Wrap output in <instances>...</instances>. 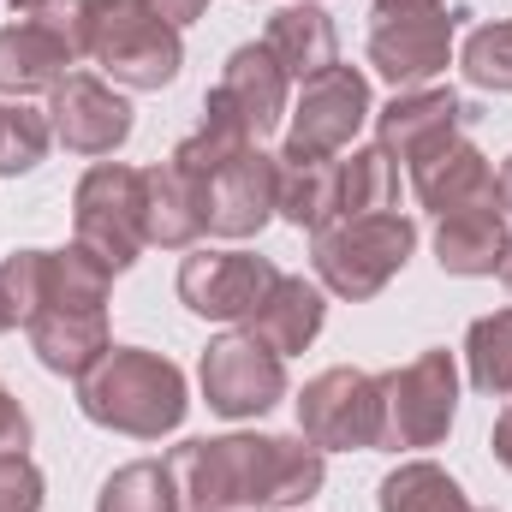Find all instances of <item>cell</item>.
Returning <instances> with one entry per match:
<instances>
[{
  "instance_id": "2e32d148",
  "label": "cell",
  "mask_w": 512,
  "mask_h": 512,
  "mask_svg": "<svg viewBox=\"0 0 512 512\" xmlns=\"http://www.w3.org/2000/svg\"><path fill=\"white\" fill-rule=\"evenodd\" d=\"M203 233H209L203 179L185 173L173 155L161 167H143V239L161 251H191Z\"/></svg>"
},
{
  "instance_id": "3957f363",
  "label": "cell",
  "mask_w": 512,
  "mask_h": 512,
  "mask_svg": "<svg viewBox=\"0 0 512 512\" xmlns=\"http://www.w3.org/2000/svg\"><path fill=\"white\" fill-rule=\"evenodd\" d=\"M78 48L120 90H167L185 66V42L149 0H78Z\"/></svg>"
},
{
  "instance_id": "f1b7e54d",
  "label": "cell",
  "mask_w": 512,
  "mask_h": 512,
  "mask_svg": "<svg viewBox=\"0 0 512 512\" xmlns=\"http://www.w3.org/2000/svg\"><path fill=\"white\" fill-rule=\"evenodd\" d=\"M54 143L48 126V108H24V102H0V179H18V173H36L42 155Z\"/></svg>"
},
{
  "instance_id": "d4e9b609",
  "label": "cell",
  "mask_w": 512,
  "mask_h": 512,
  "mask_svg": "<svg viewBox=\"0 0 512 512\" xmlns=\"http://www.w3.org/2000/svg\"><path fill=\"white\" fill-rule=\"evenodd\" d=\"M376 507L382 512H471V501L435 459H405V465H393L382 477Z\"/></svg>"
},
{
  "instance_id": "836d02e7",
  "label": "cell",
  "mask_w": 512,
  "mask_h": 512,
  "mask_svg": "<svg viewBox=\"0 0 512 512\" xmlns=\"http://www.w3.org/2000/svg\"><path fill=\"white\" fill-rule=\"evenodd\" d=\"M149 12H155V18H167L173 30H185V24H197V18L209 12V0H149Z\"/></svg>"
},
{
  "instance_id": "9c48e42d",
  "label": "cell",
  "mask_w": 512,
  "mask_h": 512,
  "mask_svg": "<svg viewBox=\"0 0 512 512\" xmlns=\"http://www.w3.org/2000/svg\"><path fill=\"white\" fill-rule=\"evenodd\" d=\"M197 382H203V399L209 411L221 417H262L286 399V358L268 352L256 334H221L209 340L203 364H197Z\"/></svg>"
},
{
  "instance_id": "83f0119b",
  "label": "cell",
  "mask_w": 512,
  "mask_h": 512,
  "mask_svg": "<svg viewBox=\"0 0 512 512\" xmlns=\"http://www.w3.org/2000/svg\"><path fill=\"white\" fill-rule=\"evenodd\" d=\"M465 370L489 399H512V310H489L465 328Z\"/></svg>"
},
{
  "instance_id": "ffe728a7",
  "label": "cell",
  "mask_w": 512,
  "mask_h": 512,
  "mask_svg": "<svg viewBox=\"0 0 512 512\" xmlns=\"http://www.w3.org/2000/svg\"><path fill=\"white\" fill-rule=\"evenodd\" d=\"M322 322H328V298H322V286L304 280V274H280V280L268 286V298L251 310L245 334H256L268 352L292 358V352H310V346H316Z\"/></svg>"
},
{
  "instance_id": "e575fe53",
  "label": "cell",
  "mask_w": 512,
  "mask_h": 512,
  "mask_svg": "<svg viewBox=\"0 0 512 512\" xmlns=\"http://www.w3.org/2000/svg\"><path fill=\"white\" fill-rule=\"evenodd\" d=\"M489 447H495V459L512 471V405L495 417V429H489Z\"/></svg>"
},
{
  "instance_id": "1f68e13d",
  "label": "cell",
  "mask_w": 512,
  "mask_h": 512,
  "mask_svg": "<svg viewBox=\"0 0 512 512\" xmlns=\"http://www.w3.org/2000/svg\"><path fill=\"white\" fill-rule=\"evenodd\" d=\"M42 471L30 453H0V512H42Z\"/></svg>"
},
{
  "instance_id": "e0dca14e",
  "label": "cell",
  "mask_w": 512,
  "mask_h": 512,
  "mask_svg": "<svg viewBox=\"0 0 512 512\" xmlns=\"http://www.w3.org/2000/svg\"><path fill=\"white\" fill-rule=\"evenodd\" d=\"M471 102H459L453 90H399L393 102H387L382 114H376V143H382L387 155H399V161H417L423 149H435V143H447V137H459V131L471 126Z\"/></svg>"
},
{
  "instance_id": "7a4b0ae2",
  "label": "cell",
  "mask_w": 512,
  "mask_h": 512,
  "mask_svg": "<svg viewBox=\"0 0 512 512\" xmlns=\"http://www.w3.org/2000/svg\"><path fill=\"white\" fill-rule=\"evenodd\" d=\"M78 411L114 435L131 441H161L185 423V370L161 352L143 346H108L84 376H78Z\"/></svg>"
},
{
  "instance_id": "603a6c76",
  "label": "cell",
  "mask_w": 512,
  "mask_h": 512,
  "mask_svg": "<svg viewBox=\"0 0 512 512\" xmlns=\"http://www.w3.org/2000/svg\"><path fill=\"white\" fill-rule=\"evenodd\" d=\"M24 334H30V352H36V364L42 370H54V376H84L114 340H108V316L102 310H42V316H30L24 322Z\"/></svg>"
},
{
  "instance_id": "6da1fadb",
  "label": "cell",
  "mask_w": 512,
  "mask_h": 512,
  "mask_svg": "<svg viewBox=\"0 0 512 512\" xmlns=\"http://www.w3.org/2000/svg\"><path fill=\"white\" fill-rule=\"evenodd\" d=\"M173 477L191 512L209 507H304L328 459L304 435H215V441H185L173 447Z\"/></svg>"
},
{
  "instance_id": "4dcf8cb0",
  "label": "cell",
  "mask_w": 512,
  "mask_h": 512,
  "mask_svg": "<svg viewBox=\"0 0 512 512\" xmlns=\"http://www.w3.org/2000/svg\"><path fill=\"white\" fill-rule=\"evenodd\" d=\"M42 286H48V251H12L0 256V298L12 328H24L42 310Z\"/></svg>"
},
{
  "instance_id": "9a60e30c",
  "label": "cell",
  "mask_w": 512,
  "mask_h": 512,
  "mask_svg": "<svg viewBox=\"0 0 512 512\" xmlns=\"http://www.w3.org/2000/svg\"><path fill=\"white\" fill-rule=\"evenodd\" d=\"M411 191H417V203H423L435 221L453 215V209H471V203H501L489 155H483L477 143H465V137H447V143L423 149V155L411 161Z\"/></svg>"
},
{
  "instance_id": "5bb4252c",
  "label": "cell",
  "mask_w": 512,
  "mask_h": 512,
  "mask_svg": "<svg viewBox=\"0 0 512 512\" xmlns=\"http://www.w3.org/2000/svg\"><path fill=\"white\" fill-rule=\"evenodd\" d=\"M48 96H54V102H48V126H54V137H60L72 155H114L131 137V102L114 84L90 78V72H72V78H66L60 90H48Z\"/></svg>"
},
{
  "instance_id": "d6986e66",
  "label": "cell",
  "mask_w": 512,
  "mask_h": 512,
  "mask_svg": "<svg viewBox=\"0 0 512 512\" xmlns=\"http://www.w3.org/2000/svg\"><path fill=\"white\" fill-rule=\"evenodd\" d=\"M507 251H512V233H507V209L501 203L453 209L435 227V262H441V274H459V280L501 274Z\"/></svg>"
},
{
  "instance_id": "ab89813d",
  "label": "cell",
  "mask_w": 512,
  "mask_h": 512,
  "mask_svg": "<svg viewBox=\"0 0 512 512\" xmlns=\"http://www.w3.org/2000/svg\"><path fill=\"white\" fill-rule=\"evenodd\" d=\"M501 280H507V286H512V251H507V262H501Z\"/></svg>"
},
{
  "instance_id": "ac0fdd59",
  "label": "cell",
  "mask_w": 512,
  "mask_h": 512,
  "mask_svg": "<svg viewBox=\"0 0 512 512\" xmlns=\"http://www.w3.org/2000/svg\"><path fill=\"white\" fill-rule=\"evenodd\" d=\"M286 90H292V78L280 72V60H274L262 42L233 48L227 66H221V84H215V96L239 114V126L251 131V137H268V131L292 114V108H286Z\"/></svg>"
},
{
  "instance_id": "d6a6232c",
  "label": "cell",
  "mask_w": 512,
  "mask_h": 512,
  "mask_svg": "<svg viewBox=\"0 0 512 512\" xmlns=\"http://www.w3.org/2000/svg\"><path fill=\"white\" fill-rule=\"evenodd\" d=\"M30 447V411L18 405V393L0 382V453H24Z\"/></svg>"
},
{
  "instance_id": "4316f807",
  "label": "cell",
  "mask_w": 512,
  "mask_h": 512,
  "mask_svg": "<svg viewBox=\"0 0 512 512\" xmlns=\"http://www.w3.org/2000/svg\"><path fill=\"white\" fill-rule=\"evenodd\" d=\"M399 203V167L382 143L340 155V221L346 215H382Z\"/></svg>"
},
{
  "instance_id": "30bf717a",
  "label": "cell",
  "mask_w": 512,
  "mask_h": 512,
  "mask_svg": "<svg viewBox=\"0 0 512 512\" xmlns=\"http://www.w3.org/2000/svg\"><path fill=\"white\" fill-rule=\"evenodd\" d=\"M280 268L256 251H197L179 262V304L203 322H251Z\"/></svg>"
},
{
  "instance_id": "8d00e7d4",
  "label": "cell",
  "mask_w": 512,
  "mask_h": 512,
  "mask_svg": "<svg viewBox=\"0 0 512 512\" xmlns=\"http://www.w3.org/2000/svg\"><path fill=\"white\" fill-rule=\"evenodd\" d=\"M495 191H501V209L512 215V155H507V167H501V179H495Z\"/></svg>"
},
{
  "instance_id": "277c9868",
  "label": "cell",
  "mask_w": 512,
  "mask_h": 512,
  "mask_svg": "<svg viewBox=\"0 0 512 512\" xmlns=\"http://www.w3.org/2000/svg\"><path fill=\"white\" fill-rule=\"evenodd\" d=\"M417 251V221L399 215V209H382V215H346L322 233H310V268L316 280L334 292V298H376L387 280L411 262Z\"/></svg>"
},
{
  "instance_id": "f35d334b",
  "label": "cell",
  "mask_w": 512,
  "mask_h": 512,
  "mask_svg": "<svg viewBox=\"0 0 512 512\" xmlns=\"http://www.w3.org/2000/svg\"><path fill=\"white\" fill-rule=\"evenodd\" d=\"M6 328H12V316H6V298H0V334H6Z\"/></svg>"
},
{
  "instance_id": "484cf974",
  "label": "cell",
  "mask_w": 512,
  "mask_h": 512,
  "mask_svg": "<svg viewBox=\"0 0 512 512\" xmlns=\"http://www.w3.org/2000/svg\"><path fill=\"white\" fill-rule=\"evenodd\" d=\"M179 507H185V495H179V477H173L167 459H131L96 495V512H179Z\"/></svg>"
},
{
  "instance_id": "8fae6325",
  "label": "cell",
  "mask_w": 512,
  "mask_h": 512,
  "mask_svg": "<svg viewBox=\"0 0 512 512\" xmlns=\"http://www.w3.org/2000/svg\"><path fill=\"white\" fill-rule=\"evenodd\" d=\"M370 114H376L370 108V78L358 66H328L304 84V96L292 108L286 149L292 155H340Z\"/></svg>"
},
{
  "instance_id": "cb8c5ba5",
  "label": "cell",
  "mask_w": 512,
  "mask_h": 512,
  "mask_svg": "<svg viewBox=\"0 0 512 512\" xmlns=\"http://www.w3.org/2000/svg\"><path fill=\"white\" fill-rule=\"evenodd\" d=\"M114 292V268L84 245L48 251V286H42V310H102ZM36 310V316H42Z\"/></svg>"
},
{
  "instance_id": "4fadbf2b",
  "label": "cell",
  "mask_w": 512,
  "mask_h": 512,
  "mask_svg": "<svg viewBox=\"0 0 512 512\" xmlns=\"http://www.w3.org/2000/svg\"><path fill=\"white\" fill-rule=\"evenodd\" d=\"M274 185H280V155L245 149L233 161H221L203 179L209 197V233L215 239H256L274 221Z\"/></svg>"
},
{
  "instance_id": "5b68a950",
  "label": "cell",
  "mask_w": 512,
  "mask_h": 512,
  "mask_svg": "<svg viewBox=\"0 0 512 512\" xmlns=\"http://www.w3.org/2000/svg\"><path fill=\"white\" fill-rule=\"evenodd\" d=\"M382 447H441L453 417H459V364L453 352H417L411 364L382 370Z\"/></svg>"
},
{
  "instance_id": "8992f818",
  "label": "cell",
  "mask_w": 512,
  "mask_h": 512,
  "mask_svg": "<svg viewBox=\"0 0 512 512\" xmlns=\"http://www.w3.org/2000/svg\"><path fill=\"white\" fill-rule=\"evenodd\" d=\"M72 227L84 251H96L114 274H126L149 245L143 239V167L96 161L72 191Z\"/></svg>"
},
{
  "instance_id": "74e56055",
  "label": "cell",
  "mask_w": 512,
  "mask_h": 512,
  "mask_svg": "<svg viewBox=\"0 0 512 512\" xmlns=\"http://www.w3.org/2000/svg\"><path fill=\"white\" fill-rule=\"evenodd\" d=\"M12 12H48V6H60V0H6Z\"/></svg>"
},
{
  "instance_id": "7c38bea8",
  "label": "cell",
  "mask_w": 512,
  "mask_h": 512,
  "mask_svg": "<svg viewBox=\"0 0 512 512\" xmlns=\"http://www.w3.org/2000/svg\"><path fill=\"white\" fill-rule=\"evenodd\" d=\"M471 12H411V18H382L370 36V66L382 72L393 90H423L429 78L447 72L453 36Z\"/></svg>"
},
{
  "instance_id": "60d3db41",
  "label": "cell",
  "mask_w": 512,
  "mask_h": 512,
  "mask_svg": "<svg viewBox=\"0 0 512 512\" xmlns=\"http://www.w3.org/2000/svg\"><path fill=\"white\" fill-rule=\"evenodd\" d=\"M209 512H245V507H209Z\"/></svg>"
},
{
  "instance_id": "7402d4cb",
  "label": "cell",
  "mask_w": 512,
  "mask_h": 512,
  "mask_svg": "<svg viewBox=\"0 0 512 512\" xmlns=\"http://www.w3.org/2000/svg\"><path fill=\"white\" fill-rule=\"evenodd\" d=\"M274 215L298 233H322L340 221V155H292L280 149Z\"/></svg>"
},
{
  "instance_id": "ba28073f",
  "label": "cell",
  "mask_w": 512,
  "mask_h": 512,
  "mask_svg": "<svg viewBox=\"0 0 512 512\" xmlns=\"http://www.w3.org/2000/svg\"><path fill=\"white\" fill-rule=\"evenodd\" d=\"M78 0L48 6V12H24L18 24H0V90L36 96V90H60L78 66Z\"/></svg>"
},
{
  "instance_id": "f546056e",
  "label": "cell",
  "mask_w": 512,
  "mask_h": 512,
  "mask_svg": "<svg viewBox=\"0 0 512 512\" xmlns=\"http://www.w3.org/2000/svg\"><path fill=\"white\" fill-rule=\"evenodd\" d=\"M459 66L477 90H495V96H512V18L501 24H477L459 48Z\"/></svg>"
},
{
  "instance_id": "d590c367",
  "label": "cell",
  "mask_w": 512,
  "mask_h": 512,
  "mask_svg": "<svg viewBox=\"0 0 512 512\" xmlns=\"http://www.w3.org/2000/svg\"><path fill=\"white\" fill-rule=\"evenodd\" d=\"M382 18H411V12H441V0H370Z\"/></svg>"
},
{
  "instance_id": "44dd1931",
  "label": "cell",
  "mask_w": 512,
  "mask_h": 512,
  "mask_svg": "<svg viewBox=\"0 0 512 512\" xmlns=\"http://www.w3.org/2000/svg\"><path fill=\"white\" fill-rule=\"evenodd\" d=\"M262 48H268V54L280 60V72L298 78V84H310L316 72L340 66V30H334V18H328L316 0L280 6V12L268 18V30H262Z\"/></svg>"
},
{
  "instance_id": "52a82bcc",
  "label": "cell",
  "mask_w": 512,
  "mask_h": 512,
  "mask_svg": "<svg viewBox=\"0 0 512 512\" xmlns=\"http://www.w3.org/2000/svg\"><path fill=\"white\" fill-rule=\"evenodd\" d=\"M298 435L322 453L382 447V382L370 370H322L298 393Z\"/></svg>"
}]
</instances>
